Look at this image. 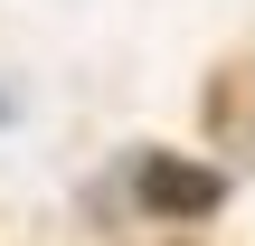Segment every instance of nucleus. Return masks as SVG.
Masks as SVG:
<instances>
[{
	"mask_svg": "<svg viewBox=\"0 0 255 246\" xmlns=\"http://www.w3.org/2000/svg\"><path fill=\"white\" fill-rule=\"evenodd\" d=\"M132 199H142L151 218H208V209L227 199V180H218L208 161H180V152H142V161H132Z\"/></svg>",
	"mask_w": 255,
	"mask_h": 246,
	"instance_id": "obj_1",
	"label": "nucleus"
},
{
	"mask_svg": "<svg viewBox=\"0 0 255 246\" xmlns=\"http://www.w3.org/2000/svg\"><path fill=\"white\" fill-rule=\"evenodd\" d=\"M9 123H19V95H9V85H0V133H9Z\"/></svg>",
	"mask_w": 255,
	"mask_h": 246,
	"instance_id": "obj_2",
	"label": "nucleus"
}]
</instances>
